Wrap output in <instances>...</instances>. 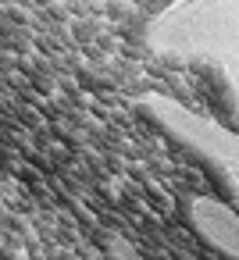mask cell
I'll use <instances>...</instances> for the list:
<instances>
[{
    "label": "cell",
    "mask_w": 239,
    "mask_h": 260,
    "mask_svg": "<svg viewBox=\"0 0 239 260\" xmlns=\"http://www.w3.org/2000/svg\"><path fill=\"white\" fill-rule=\"evenodd\" d=\"M150 47L186 61H235V0H178L150 25Z\"/></svg>",
    "instance_id": "6da1fadb"
},
{
    "label": "cell",
    "mask_w": 239,
    "mask_h": 260,
    "mask_svg": "<svg viewBox=\"0 0 239 260\" xmlns=\"http://www.w3.org/2000/svg\"><path fill=\"white\" fill-rule=\"evenodd\" d=\"M139 104H143V111H150V118H157L182 143H189L193 150H200L203 157L221 164L225 178L232 182V171H235V136L232 132H225L221 125H214V121H207V118H200V114H193L164 96H143Z\"/></svg>",
    "instance_id": "7a4b0ae2"
},
{
    "label": "cell",
    "mask_w": 239,
    "mask_h": 260,
    "mask_svg": "<svg viewBox=\"0 0 239 260\" xmlns=\"http://www.w3.org/2000/svg\"><path fill=\"white\" fill-rule=\"evenodd\" d=\"M189 217H193V228H196L214 249H221V256L235 260V253H239V246H235L239 221H235L232 207H225L221 200H193Z\"/></svg>",
    "instance_id": "3957f363"
}]
</instances>
